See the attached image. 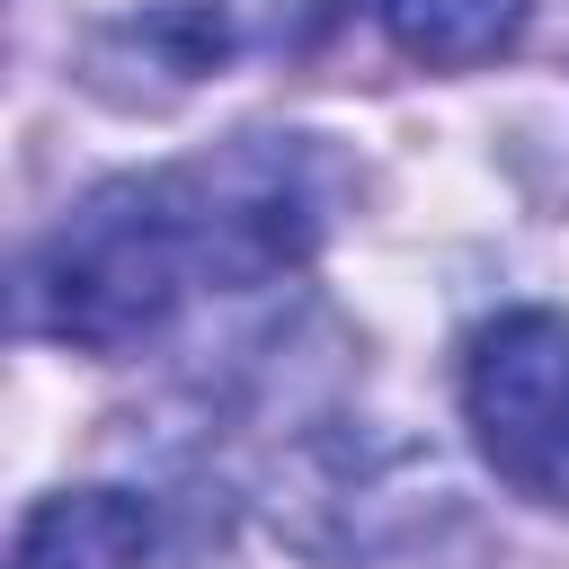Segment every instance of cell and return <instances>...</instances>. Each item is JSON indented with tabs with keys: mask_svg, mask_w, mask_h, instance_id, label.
Masks as SVG:
<instances>
[{
	"mask_svg": "<svg viewBox=\"0 0 569 569\" xmlns=\"http://www.w3.org/2000/svg\"><path fill=\"white\" fill-rule=\"evenodd\" d=\"M329 231V160L302 133H240L204 160L80 196L27 258L18 311L36 338L124 356L196 293L293 276Z\"/></svg>",
	"mask_w": 569,
	"mask_h": 569,
	"instance_id": "1",
	"label": "cell"
},
{
	"mask_svg": "<svg viewBox=\"0 0 569 569\" xmlns=\"http://www.w3.org/2000/svg\"><path fill=\"white\" fill-rule=\"evenodd\" d=\"M462 409L489 471L516 498L569 507V320L560 311L489 320L462 356Z\"/></svg>",
	"mask_w": 569,
	"mask_h": 569,
	"instance_id": "2",
	"label": "cell"
},
{
	"mask_svg": "<svg viewBox=\"0 0 569 569\" xmlns=\"http://www.w3.org/2000/svg\"><path fill=\"white\" fill-rule=\"evenodd\" d=\"M249 44L240 0H151L142 18L98 36V80L124 89V71H160V89H187L204 71H222Z\"/></svg>",
	"mask_w": 569,
	"mask_h": 569,
	"instance_id": "3",
	"label": "cell"
},
{
	"mask_svg": "<svg viewBox=\"0 0 569 569\" xmlns=\"http://www.w3.org/2000/svg\"><path fill=\"white\" fill-rule=\"evenodd\" d=\"M142 551H151V507L133 489H62L27 507L9 569H142Z\"/></svg>",
	"mask_w": 569,
	"mask_h": 569,
	"instance_id": "4",
	"label": "cell"
},
{
	"mask_svg": "<svg viewBox=\"0 0 569 569\" xmlns=\"http://www.w3.org/2000/svg\"><path fill=\"white\" fill-rule=\"evenodd\" d=\"M391 44L409 62H436V71H471V62H498L516 36H525V0H373Z\"/></svg>",
	"mask_w": 569,
	"mask_h": 569,
	"instance_id": "5",
	"label": "cell"
}]
</instances>
